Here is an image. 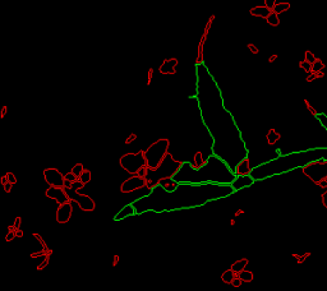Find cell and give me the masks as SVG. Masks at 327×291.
I'll use <instances>...</instances> for the list:
<instances>
[{"label":"cell","mask_w":327,"mask_h":291,"mask_svg":"<svg viewBox=\"0 0 327 291\" xmlns=\"http://www.w3.org/2000/svg\"><path fill=\"white\" fill-rule=\"evenodd\" d=\"M196 77L194 96L202 121L213 141L212 155L224 160L235 173L239 165L248 160L245 141L234 116L225 107L222 92L205 63L196 64Z\"/></svg>","instance_id":"obj_1"},{"label":"cell","mask_w":327,"mask_h":291,"mask_svg":"<svg viewBox=\"0 0 327 291\" xmlns=\"http://www.w3.org/2000/svg\"><path fill=\"white\" fill-rule=\"evenodd\" d=\"M231 185L221 184H178L173 190H167L161 184L151 188L148 194L143 195L131 204L137 215L146 212L162 213L197 208L210 202L225 199L234 194Z\"/></svg>","instance_id":"obj_2"},{"label":"cell","mask_w":327,"mask_h":291,"mask_svg":"<svg viewBox=\"0 0 327 291\" xmlns=\"http://www.w3.org/2000/svg\"><path fill=\"white\" fill-rule=\"evenodd\" d=\"M237 179V174L230 166L215 155H210L206 163L199 169H194L192 162H183L171 180L178 184H221L231 185Z\"/></svg>","instance_id":"obj_3"},{"label":"cell","mask_w":327,"mask_h":291,"mask_svg":"<svg viewBox=\"0 0 327 291\" xmlns=\"http://www.w3.org/2000/svg\"><path fill=\"white\" fill-rule=\"evenodd\" d=\"M319 161H327V148L325 147L280 155L276 159L254 166L251 170L249 175L254 179V181H259L276 176V175L289 173L295 169L307 167L314 162H319Z\"/></svg>","instance_id":"obj_4"},{"label":"cell","mask_w":327,"mask_h":291,"mask_svg":"<svg viewBox=\"0 0 327 291\" xmlns=\"http://www.w3.org/2000/svg\"><path fill=\"white\" fill-rule=\"evenodd\" d=\"M254 183H256L254 179H253L251 175H238L237 179L234 180V183L231 184V187L234 188L235 192H238V190H242V189L251 187V185H253Z\"/></svg>","instance_id":"obj_5"},{"label":"cell","mask_w":327,"mask_h":291,"mask_svg":"<svg viewBox=\"0 0 327 291\" xmlns=\"http://www.w3.org/2000/svg\"><path fill=\"white\" fill-rule=\"evenodd\" d=\"M213 19H215V16H211L208 22L206 24V28H205V32H203L202 37H201V41L198 44V56H197V64H201L203 63V45H205L206 40H207V36H208V32H210V28H211V24H212Z\"/></svg>","instance_id":"obj_6"},{"label":"cell","mask_w":327,"mask_h":291,"mask_svg":"<svg viewBox=\"0 0 327 291\" xmlns=\"http://www.w3.org/2000/svg\"><path fill=\"white\" fill-rule=\"evenodd\" d=\"M70 215H72V206H70L69 202H64L59 206L58 213H56V218H58V222L64 223L68 222L70 218Z\"/></svg>","instance_id":"obj_7"},{"label":"cell","mask_w":327,"mask_h":291,"mask_svg":"<svg viewBox=\"0 0 327 291\" xmlns=\"http://www.w3.org/2000/svg\"><path fill=\"white\" fill-rule=\"evenodd\" d=\"M177 65H178V60L175 58L167 59L160 65V73L161 74H175L177 73V70H175Z\"/></svg>","instance_id":"obj_8"},{"label":"cell","mask_w":327,"mask_h":291,"mask_svg":"<svg viewBox=\"0 0 327 291\" xmlns=\"http://www.w3.org/2000/svg\"><path fill=\"white\" fill-rule=\"evenodd\" d=\"M272 10L268 9L266 5H262V6H254V8H252L251 10H249V13H251L252 16L254 17H259V18H267L270 14H271Z\"/></svg>","instance_id":"obj_9"},{"label":"cell","mask_w":327,"mask_h":291,"mask_svg":"<svg viewBox=\"0 0 327 291\" xmlns=\"http://www.w3.org/2000/svg\"><path fill=\"white\" fill-rule=\"evenodd\" d=\"M133 215H137L136 209L133 208V206H132V204H128V206H125L124 208H123L121 211L119 212L117 216H115V221L124 220L125 217H129V216H133Z\"/></svg>","instance_id":"obj_10"},{"label":"cell","mask_w":327,"mask_h":291,"mask_svg":"<svg viewBox=\"0 0 327 291\" xmlns=\"http://www.w3.org/2000/svg\"><path fill=\"white\" fill-rule=\"evenodd\" d=\"M247 264H248V259L243 258V259H240V261H237L235 263H233V264H231V269H233L235 273H239V272L244 271V268H245Z\"/></svg>","instance_id":"obj_11"},{"label":"cell","mask_w":327,"mask_h":291,"mask_svg":"<svg viewBox=\"0 0 327 291\" xmlns=\"http://www.w3.org/2000/svg\"><path fill=\"white\" fill-rule=\"evenodd\" d=\"M235 277H238V273H235L233 269L230 268V269H227V271H225V272L222 273V276H221V280H222L225 283H230V285H231V282L234 281Z\"/></svg>","instance_id":"obj_12"},{"label":"cell","mask_w":327,"mask_h":291,"mask_svg":"<svg viewBox=\"0 0 327 291\" xmlns=\"http://www.w3.org/2000/svg\"><path fill=\"white\" fill-rule=\"evenodd\" d=\"M266 20H267V23L270 24V26H279V23H280V19H279V14H277V13H275L272 10L271 12V14H270L268 17H267L266 18Z\"/></svg>","instance_id":"obj_13"},{"label":"cell","mask_w":327,"mask_h":291,"mask_svg":"<svg viewBox=\"0 0 327 291\" xmlns=\"http://www.w3.org/2000/svg\"><path fill=\"white\" fill-rule=\"evenodd\" d=\"M238 277L242 280V281H245V282H251L253 281V273L249 272V271H242L238 273Z\"/></svg>","instance_id":"obj_14"},{"label":"cell","mask_w":327,"mask_h":291,"mask_svg":"<svg viewBox=\"0 0 327 291\" xmlns=\"http://www.w3.org/2000/svg\"><path fill=\"white\" fill-rule=\"evenodd\" d=\"M289 8H290L289 3H277V4L275 5V8H273V12L277 13V14H280V13H283V12H286Z\"/></svg>","instance_id":"obj_15"},{"label":"cell","mask_w":327,"mask_h":291,"mask_svg":"<svg viewBox=\"0 0 327 291\" xmlns=\"http://www.w3.org/2000/svg\"><path fill=\"white\" fill-rule=\"evenodd\" d=\"M279 138H280V134H277V133L273 130V129H271V130H270V133L267 134V141H268L270 144H273V143H275Z\"/></svg>","instance_id":"obj_16"},{"label":"cell","mask_w":327,"mask_h":291,"mask_svg":"<svg viewBox=\"0 0 327 291\" xmlns=\"http://www.w3.org/2000/svg\"><path fill=\"white\" fill-rule=\"evenodd\" d=\"M79 178H81V183H82V185H83V184H86V183H88V181H90V179H91V173H90V171H86V170H84L83 173L81 174Z\"/></svg>","instance_id":"obj_17"},{"label":"cell","mask_w":327,"mask_h":291,"mask_svg":"<svg viewBox=\"0 0 327 291\" xmlns=\"http://www.w3.org/2000/svg\"><path fill=\"white\" fill-rule=\"evenodd\" d=\"M316 118L318 119V121L321 123L322 127L327 130V115H325V114H317V115H316Z\"/></svg>","instance_id":"obj_18"},{"label":"cell","mask_w":327,"mask_h":291,"mask_svg":"<svg viewBox=\"0 0 327 291\" xmlns=\"http://www.w3.org/2000/svg\"><path fill=\"white\" fill-rule=\"evenodd\" d=\"M83 171H84V170H83V166H82V165H81V163H78V165H76V166L73 167L72 173L74 174L77 178H79V176H81V174H82Z\"/></svg>","instance_id":"obj_19"},{"label":"cell","mask_w":327,"mask_h":291,"mask_svg":"<svg viewBox=\"0 0 327 291\" xmlns=\"http://www.w3.org/2000/svg\"><path fill=\"white\" fill-rule=\"evenodd\" d=\"M322 68H323V64H322V63L318 61V60H316V61L313 63V65H312V72H319Z\"/></svg>","instance_id":"obj_20"},{"label":"cell","mask_w":327,"mask_h":291,"mask_svg":"<svg viewBox=\"0 0 327 291\" xmlns=\"http://www.w3.org/2000/svg\"><path fill=\"white\" fill-rule=\"evenodd\" d=\"M305 61L311 63V64H313V63L316 61V58H314V55L312 54L311 51H307V52H305Z\"/></svg>","instance_id":"obj_21"},{"label":"cell","mask_w":327,"mask_h":291,"mask_svg":"<svg viewBox=\"0 0 327 291\" xmlns=\"http://www.w3.org/2000/svg\"><path fill=\"white\" fill-rule=\"evenodd\" d=\"M276 4H277L276 0H265V5H266L268 9H271V10H273V8H275Z\"/></svg>","instance_id":"obj_22"},{"label":"cell","mask_w":327,"mask_h":291,"mask_svg":"<svg viewBox=\"0 0 327 291\" xmlns=\"http://www.w3.org/2000/svg\"><path fill=\"white\" fill-rule=\"evenodd\" d=\"M312 65H313V64H311V63H308V61H305V60L300 63V66H302L303 69H305L307 72H311V70H312Z\"/></svg>","instance_id":"obj_23"},{"label":"cell","mask_w":327,"mask_h":291,"mask_svg":"<svg viewBox=\"0 0 327 291\" xmlns=\"http://www.w3.org/2000/svg\"><path fill=\"white\" fill-rule=\"evenodd\" d=\"M64 179H65V180H69V181H72V183H74V181H76V180H77V179H78V178H77L76 175L73 174V173H69L68 175H65V176H64Z\"/></svg>","instance_id":"obj_24"},{"label":"cell","mask_w":327,"mask_h":291,"mask_svg":"<svg viewBox=\"0 0 327 291\" xmlns=\"http://www.w3.org/2000/svg\"><path fill=\"white\" fill-rule=\"evenodd\" d=\"M6 178H8V181H9V183H12V184H16V183H17V179H16V176H14L12 173H8V174H6Z\"/></svg>","instance_id":"obj_25"},{"label":"cell","mask_w":327,"mask_h":291,"mask_svg":"<svg viewBox=\"0 0 327 291\" xmlns=\"http://www.w3.org/2000/svg\"><path fill=\"white\" fill-rule=\"evenodd\" d=\"M247 47L249 49V50H251L252 54H258V52H259V50L257 49V46H254L253 44H248V46H247Z\"/></svg>","instance_id":"obj_26"},{"label":"cell","mask_w":327,"mask_h":291,"mask_svg":"<svg viewBox=\"0 0 327 291\" xmlns=\"http://www.w3.org/2000/svg\"><path fill=\"white\" fill-rule=\"evenodd\" d=\"M242 282H243V281H242V280L239 278V277H235V278H234V281L231 282V285H233L234 287H240Z\"/></svg>","instance_id":"obj_27"},{"label":"cell","mask_w":327,"mask_h":291,"mask_svg":"<svg viewBox=\"0 0 327 291\" xmlns=\"http://www.w3.org/2000/svg\"><path fill=\"white\" fill-rule=\"evenodd\" d=\"M152 75H153V69L151 68L148 70V80H147V85H151V80H152Z\"/></svg>","instance_id":"obj_28"},{"label":"cell","mask_w":327,"mask_h":291,"mask_svg":"<svg viewBox=\"0 0 327 291\" xmlns=\"http://www.w3.org/2000/svg\"><path fill=\"white\" fill-rule=\"evenodd\" d=\"M134 139H136V134H131V135H129V138L125 141V143H126V144H129V143H131L132 141H134Z\"/></svg>","instance_id":"obj_29"},{"label":"cell","mask_w":327,"mask_h":291,"mask_svg":"<svg viewBox=\"0 0 327 291\" xmlns=\"http://www.w3.org/2000/svg\"><path fill=\"white\" fill-rule=\"evenodd\" d=\"M14 236H16V231H13V233H12V234H10V233H9L8 235H6V241H10V240H12V239H13V237H14Z\"/></svg>","instance_id":"obj_30"},{"label":"cell","mask_w":327,"mask_h":291,"mask_svg":"<svg viewBox=\"0 0 327 291\" xmlns=\"http://www.w3.org/2000/svg\"><path fill=\"white\" fill-rule=\"evenodd\" d=\"M20 222H22V221H20V218H19V217H17V218H16V223L13 225V226H14V229H18Z\"/></svg>","instance_id":"obj_31"},{"label":"cell","mask_w":327,"mask_h":291,"mask_svg":"<svg viewBox=\"0 0 327 291\" xmlns=\"http://www.w3.org/2000/svg\"><path fill=\"white\" fill-rule=\"evenodd\" d=\"M4 188H5V192H10V189H12V183H6L5 185H4Z\"/></svg>","instance_id":"obj_32"},{"label":"cell","mask_w":327,"mask_h":291,"mask_svg":"<svg viewBox=\"0 0 327 291\" xmlns=\"http://www.w3.org/2000/svg\"><path fill=\"white\" fill-rule=\"evenodd\" d=\"M118 262H119V255H115V257H114V263H112V266H117V264H118Z\"/></svg>","instance_id":"obj_33"},{"label":"cell","mask_w":327,"mask_h":291,"mask_svg":"<svg viewBox=\"0 0 327 291\" xmlns=\"http://www.w3.org/2000/svg\"><path fill=\"white\" fill-rule=\"evenodd\" d=\"M16 236H20V237H22V236H23V233L17 229V230H16Z\"/></svg>","instance_id":"obj_34"},{"label":"cell","mask_w":327,"mask_h":291,"mask_svg":"<svg viewBox=\"0 0 327 291\" xmlns=\"http://www.w3.org/2000/svg\"><path fill=\"white\" fill-rule=\"evenodd\" d=\"M243 213H244V211H243V209H239V211H238V212H235V217H238V216H240V215H243Z\"/></svg>","instance_id":"obj_35"},{"label":"cell","mask_w":327,"mask_h":291,"mask_svg":"<svg viewBox=\"0 0 327 291\" xmlns=\"http://www.w3.org/2000/svg\"><path fill=\"white\" fill-rule=\"evenodd\" d=\"M5 113H6V106H4V107H3V111H1V118H4Z\"/></svg>","instance_id":"obj_36"},{"label":"cell","mask_w":327,"mask_h":291,"mask_svg":"<svg viewBox=\"0 0 327 291\" xmlns=\"http://www.w3.org/2000/svg\"><path fill=\"white\" fill-rule=\"evenodd\" d=\"M276 58H277L276 55H272V56L270 58V60H268V61H270V63H273V61H275V59H276Z\"/></svg>","instance_id":"obj_37"},{"label":"cell","mask_w":327,"mask_h":291,"mask_svg":"<svg viewBox=\"0 0 327 291\" xmlns=\"http://www.w3.org/2000/svg\"><path fill=\"white\" fill-rule=\"evenodd\" d=\"M230 225H231V226L235 225V220H231V221H230Z\"/></svg>","instance_id":"obj_38"}]
</instances>
